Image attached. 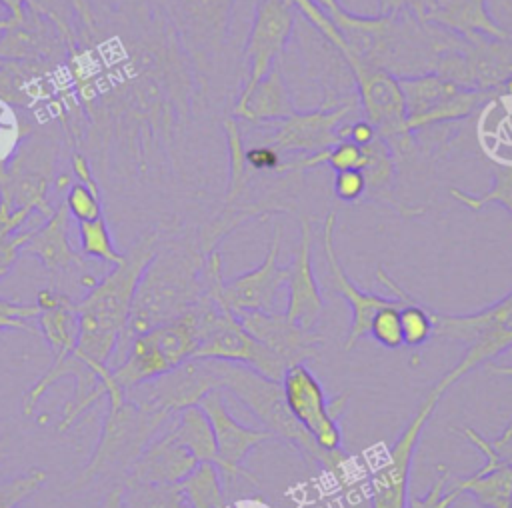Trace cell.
Masks as SVG:
<instances>
[{
  "mask_svg": "<svg viewBox=\"0 0 512 508\" xmlns=\"http://www.w3.org/2000/svg\"><path fill=\"white\" fill-rule=\"evenodd\" d=\"M54 24L82 108V152L104 192L184 182L212 88L162 0H62Z\"/></svg>",
  "mask_w": 512,
  "mask_h": 508,
  "instance_id": "cell-1",
  "label": "cell"
},
{
  "mask_svg": "<svg viewBox=\"0 0 512 508\" xmlns=\"http://www.w3.org/2000/svg\"><path fill=\"white\" fill-rule=\"evenodd\" d=\"M160 230L142 232L96 284L76 300L78 342L74 356L90 366L106 386L108 404L124 402V392L114 384L108 366L114 348L128 324L136 286L156 252Z\"/></svg>",
  "mask_w": 512,
  "mask_h": 508,
  "instance_id": "cell-2",
  "label": "cell"
},
{
  "mask_svg": "<svg viewBox=\"0 0 512 508\" xmlns=\"http://www.w3.org/2000/svg\"><path fill=\"white\" fill-rule=\"evenodd\" d=\"M204 262L206 254L200 248L196 230H160L156 252L136 286L128 324L112 358L118 356L136 334L176 320L202 300Z\"/></svg>",
  "mask_w": 512,
  "mask_h": 508,
  "instance_id": "cell-3",
  "label": "cell"
},
{
  "mask_svg": "<svg viewBox=\"0 0 512 508\" xmlns=\"http://www.w3.org/2000/svg\"><path fill=\"white\" fill-rule=\"evenodd\" d=\"M206 360L214 386L230 392L238 402H242L244 408L250 410L262 422L264 430H268L274 438L294 446L308 466L322 468L340 482H344V478H352V460L348 454L342 448L332 452L320 450L308 432L292 418L278 380L266 378L244 364L210 358Z\"/></svg>",
  "mask_w": 512,
  "mask_h": 508,
  "instance_id": "cell-4",
  "label": "cell"
},
{
  "mask_svg": "<svg viewBox=\"0 0 512 508\" xmlns=\"http://www.w3.org/2000/svg\"><path fill=\"white\" fill-rule=\"evenodd\" d=\"M64 150H68V146L58 126H34L0 168V202L12 212H38L48 218L56 208L48 192L54 188L58 176L56 166Z\"/></svg>",
  "mask_w": 512,
  "mask_h": 508,
  "instance_id": "cell-5",
  "label": "cell"
},
{
  "mask_svg": "<svg viewBox=\"0 0 512 508\" xmlns=\"http://www.w3.org/2000/svg\"><path fill=\"white\" fill-rule=\"evenodd\" d=\"M172 416L176 414L148 410L126 398L120 404H108L96 448L70 488L78 490L110 478L124 480L130 466Z\"/></svg>",
  "mask_w": 512,
  "mask_h": 508,
  "instance_id": "cell-6",
  "label": "cell"
},
{
  "mask_svg": "<svg viewBox=\"0 0 512 508\" xmlns=\"http://www.w3.org/2000/svg\"><path fill=\"white\" fill-rule=\"evenodd\" d=\"M434 336L466 346L464 356L432 386L442 396L454 382L470 370L492 362L496 356L512 350V292L498 302L472 314H442L430 308Z\"/></svg>",
  "mask_w": 512,
  "mask_h": 508,
  "instance_id": "cell-7",
  "label": "cell"
},
{
  "mask_svg": "<svg viewBox=\"0 0 512 508\" xmlns=\"http://www.w3.org/2000/svg\"><path fill=\"white\" fill-rule=\"evenodd\" d=\"M168 16L198 66L204 80L210 84L222 76L226 48L232 36V18L238 0H162Z\"/></svg>",
  "mask_w": 512,
  "mask_h": 508,
  "instance_id": "cell-8",
  "label": "cell"
},
{
  "mask_svg": "<svg viewBox=\"0 0 512 508\" xmlns=\"http://www.w3.org/2000/svg\"><path fill=\"white\" fill-rule=\"evenodd\" d=\"M198 316V348L194 358H210L244 364L266 378H282L286 366L266 346L254 340L238 316L226 306L206 294L196 304Z\"/></svg>",
  "mask_w": 512,
  "mask_h": 508,
  "instance_id": "cell-9",
  "label": "cell"
},
{
  "mask_svg": "<svg viewBox=\"0 0 512 508\" xmlns=\"http://www.w3.org/2000/svg\"><path fill=\"white\" fill-rule=\"evenodd\" d=\"M406 106V126L410 132L440 126L466 118L494 94H512V78L502 88H466L438 74L398 78Z\"/></svg>",
  "mask_w": 512,
  "mask_h": 508,
  "instance_id": "cell-10",
  "label": "cell"
},
{
  "mask_svg": "<svg viewBox=\"0 0 512 508\" xmlns=\"http://www.w3.org/2000/svg\"><path fill=\"white\" fill-rule=\"evenodd\" d=\"M284 402L292 418L308 432L320 450L342 448L340 418L348 402V392L328 400L316 374L304 364H292L280 378Z\"/></svg>",
  "mask_w": 512,
  "mask_h": 508,
  "instance_id": "cell-11",
  "label": "cell"
},
{
  "mask_svg": "<svg viewBox=\"0 0 512 508\" xmlns=\"http://www.w3.org/2000/svg\"><path fill=\"white\" fill-rule=\"evenodd\" d=\"M296 24V8L292 0H256L252 26L244 44V64L248 66L244 86L232 104V112L240 110L254 88L276 64L292 38Z\"/></svg>",
  "mask_w": 512,
  "mask_h": 508,
  "instance_id": "cell-12",
  "label": "cell"
},
{
  "mask_svg": "<svg viewBox=\"0 0 512 508\" xmlns=\"http://www.w3.org/2000/svg\"><path fill=\"white\" fill-rule=\"evenodd\" d=\"M440 398L442 396L434 394L432 390L424 396L416 414L410 418V422L404 426L396 442L388 448L386 456L370 474V508H406L410 496V470L418 448V440Z\"/></svg>",
  "mask_w": 512,
  "mask_h": 508,
  "instance_id": "cell-13",
  "label": "cell"
},
{
  "mask_svg": "<svg viewBox=\"0 0 512 508\" xmlns=\"http://www.w3.org/2000/svg\"><path fill=\"white\" fill-rule=\"evenodd\" d=\"M66 52L62 32L36 6L26 4L22 14L0 18V60L62 62Z\"/></svg>",
  "mask_w": 512,
  "mask_h": 508,
  "instance_id": "cell-14",
  "label": "cell"
},
{
  "mask_svg": "<svg viewBox=\"0 0 512 508\" xmlns=\"http://www.w3.org/2000/svg\"><path fill=\"white\" fill-rule=\"evenodd\" d=\"M354 108H358V100H350L334 108L320 104L314 110H296L292 116L278 120L276 128L262 138V144L270 146L278 154H314L326 150L340 142L336 136V128Z\"/></svg>",
  "mask_w": 512,
  "mask_h": 508,
  "instance_id": "cell-15",
  "label": "cell"
},
{
  "mask_svg": "<svg viewBox=\"0 0 512 508\" xmlns=\"http://www.w3.org/2000/svg\"><path fill=\"white\" fill-rule=\"evenodd\" d=\"M200 406L206 412L214 430L218 454L216 466L220 468V472L230 480L244 476L256 482V476L250 470H246L242 462L254 448H258L266 440H272L274 436L268 430H256L238 422L228 410L224 390H210L208 394L202 396Z\"/></svg>",
  "mask_w": 512,
  "mask_h": 508,
  "instance_id": "cell-16",
  "label": "cell"
},
{
  "mask_svg": "<svg viewBox=\"0 0 512 508\" xmlns=\"http://www.w3.org/2000/svg\"><path fill=\"white\" fill-rule=\"evenodd\" d=\"M282 242V224H274V232L262 264L232 280H224V302L232 312L262 310L274 312L278 292L286 282V266L278 264Z\"/></svg>",
  "mask_w": 512,
  "mask_h": 508,
  "instance_id": "cell-17",
  "label": "cell"
},
{
  "mask_svg": "<svg viewBox=\"0 0 512 508\" xmlns=\"http://www.w3.org/2000/svg\"><path fill=\"white\" fill-rule=\"evenodd\" d=\"M246 332L276 354L284 366L300 364L318 356L322 336L316 330H306L300 324L292 322L286 314L280 312H234Z\"/></svg>",
  "mask_w": 512,
  "mask_h": 508,
  "instance_id": "cell-18",
  "label": "cell"
},
{
  "mask_svg": "<svg viewBox=\"0 0 512 508\" xmlns=\"http://www.w3.org/2000/svg\"><path fill=\"white\" fill-rule=\"evenodd\" d=\"M288 304L286 316L300 324L306 330H314L326 308V300L316 282L312 268V218H300V238L292 256V262L286 266Z\"/></svg>",
  "mask_w": 512,
  "mask_h": 508,
  "instance_id": "cell-19",
  "label": "cell"
},
{
  "mask_svg": "<svg viewBox=\"0 0 512 508\" xmlns=\"http://www.w3.org/2000/svg\"><path fill=\"white\" fill-rule=\"evenodd\" d=\"M70 214L64 200L44 220L42 226L28 232L22 254L36 256L52 276V286L60 288L62 280L74 274H86V258L76 250L68 236Z\"/></svg>",
  "mask_w": 512,
  "mask_h": 508,
  "instance_id": "cell-20",
  "label": "cell"
},
{
  "mask_svg": "<svg viewBox=\"0 0 512 508\" xmlns=\"http://www.w3.org/2000/svg\"><path fill=\"white\" fill-rule=\"evenodd\" d=\"M334 230H336V212H330L324 222H322V252L326 258L328 266V276H330V290L344 298L352 310V320L350 328L346 334V340L342 344L344 350H352L364 336H368L370 322L374 314L386 306L392 298L374 294V292H364L360 290L344 272V266L338 258L336 244H334Z\"/></svg>",
  "mask_w": 512,
  "mask_h": 508,
  "instance_id": "cell-21",
  "label": "cell"
},
{
  "mask_svg": "<svg viewBox=\"0 0 512 508\" xmlns=\"http://www.w3.org/2000/svg\"><path fill=\"white\" fill-rule=\"evenodd\" d=\"M464 434L484 456V464L470 476L450 478L452 484L462 494L474 498L482 508H512V464L502 460L492 442L478 430L466 426Z\"/></svg>",
  "mask_w": 512,
  "mask_h": 508,
  "instance_id": "cell-22",
  "label": "cell"
},
{
  "mask_svg": "<svg viewBox=\"0 0 512 508\" xmlns=\"http://www.w3.org/2000/svg\"><path fill=\"white\" fill-rule=\"evenodd\" d=\"M418 20L444 28L464 40H506L512 36L490 16L486 0H430Z\"/></svg>",
  "mask_w": 512,
  "mask_h": 508,
  "instance_id": "cell-23",
  "label": "cell"
},
{
  "mask_svg": "<svg viewBox=\"0 0 512 508\" xmlns=\"http://www.w3.org/2000/svg\"><path fill=\"white\" fill-rule=\"evenodd\" d=\"M198 460L186 450L168 430L148 442L142 454L126 472L124 480L144 484L178 486L194 468Z\"/></svg>",
  "mask_w": 512,
  "mask_h": 508,
  "instance_id": "cell-24",
  "label": "cell"
},
{
  "mask_svg": "<svg viewBox=\"0 0 512 508\" xmlns=\"http://www.w3.org/2000/svg\"><path fill=\"white\" fill-rule=\"evenodd\" d=\"M40 314L36 326L52 350V360L70 356L78 342L76 300L56 286H46L36 296Z\"/></svg>",
  "mask_w": 512,
  "mask_h": 508,
  "instance_id": "cell-25",
  "label": "cell"
},
{
  "mask_svg": "<svg viewBox=\"0 0 512 508\" xmlns=\"http://www.w3.org/2000/svg\"><path fill=\"white\" fill-rule=\"evenodd\" d=\"M296 110L298 108L286 86L280 64L276 62L272 70L264 76V80L254 88L246 104L240 110H234L232 116L242 118L252 126H260V124L284 120L292 116Z\"/></svg>",
  "mask_w": 512,
  "mask_h": 508,
  "instance_id": "cell-26",
  "label": "cell"
},
{
  "mask_svg": "<svg viewBox=\"0 0 512 508\" xmlns=\"http://www.w3.org/2000/svg\"><path fill=\"white\" fill-rule=\"evenodd\" d=\"M168 432L186 450H190L198 462H214L216 464L218 454H216L214 430H212V424L200 404H192V406H186L180 412H176V420L168 428Z\"/></svg>",
  "mask_w": 512,
  "mask_h": 508,
  "instance_id": "cell-27",
  "label": "cell"
},
{
  "mask_svg": "<svg viewBox=\"0 0 512 508\" xmlns=\"http://www.w3.org/2000/svg\"><path fill=\"white\" fill-rule=\"evenodd\" d=\"M376 280L386 286L396 298L402 300L400 304V328H402V342L410 348L424 346L434 336V322L430 308L422 302L414 300L392 276L386 274V270L380 266L376 270Z\"/></svg>",
  "mask_w": 512,
  "mask_h": 508,
  "instance_id": "cell-28",
  "label": "cell"
},
{
  "mask_svg": "<svg viewBox=\"0 0 512 508\" xmlns=\"http://www.w3.org/2000/svg\"><path fill=\"white\" fill-rule=\"evenodd\" d=\"M178 486L188 508H228L222 472L214 462H198Z\"/></svg>",
  "mask_w": 512,
  "mask_h": 508,
  "instance_id": "cell-29",
  "label": "cell"
},
{
  "mask_svg": "<svg viewBox=\"0 0 512 508\" xmlns=\"http://www.w3.org/2000/svg\"><path fill=\"white\" fill-rule=\"evenodd\" d=\"M120 508H188L180 486L124 480Z\"/></svg>",
  "mask_w": 512,
  "mask_h": 508,
  "instance_id": "cell-30",
  "label": "cell"
},
{
  "mask_svg": "<svg viewBox=\"0 0 512 508\" xmlns=\"http://www.w3.org/2000/svg\"><path fill=\"white\" fill-rule=\"evenodd\" d=\"M448 192L454 200L474 212L486 208L488 204H500L512 214V164H500L492 168V186L484 194L476 196L460 188H450Z\"/></svg>",
  "mask_w": 512,
  "mask_h": 508,
  "instance_id": "cell-31",
  "label": "cell"
},
{
  "mask_svg": "<svg viewBox=\"0 0 512 508\" xmlns=\"http://www.w3.org/2000/svg\"><path fill=\"white\" fill-rule=\"evenodd\" d=\"M28 218V212H12L0 202V278H4L12 270L14 262L22 254V246L26 244L30 232L22 230V226L24 222H28Z\"/></svg>",
  "mask_w": 512,
  "mask_h": 508,
  "instance_id": "cell-32",
  "label": "cell"
},
{
  "mask_svg": "<svg viewBox=\"0 0 512 508\" xmlns=\"http://www.w3.org/2000/svg\"><path fill=\"white\" fill-rule=\"evenodd\" d=\"M78 238L84 258H94L112 266L122 262V254L114 246V238L104 216L88 222H78Z\"/></svg>",
  "mask_w": 512,
  "mask_h": 508,
  "instance_id": "cell-33",
  "label": "cell"
},
{
  "mask_svg": "<svg viewBox=\"0 0 512 508\" xmlns=\"http://www.w3.org/2000/svg\"><path fill=\"white\" fill-rule=\"evenodd\" d=\"M34 120L0 100V168L8 162L20 140L34 130Z\"/></svg>",
  "mask_w": 512,
  "mask_h": 508,
  "instance_id": "cell-34",
  "label": "cell"
},
{
  "mask_svg": "<svg viewBox=\"0 0 512 508\" xmlns=\"http://www.w3.org/2000/svg\"><path fill=\"white\" fill-rule=\"evenodd\" d=\"M64 204L68 208V214L76 220V222H88V220H96L102 214V188L96 186H88L82 182H72L70 188L66 190L64 196Z\"/></svg>",
  "mask_w": 512,
  "mask_h": 508,
  "instance_id": "cell-35",
  "label": "cell"
},
{
  "mask_svg": "<svg viewBox=\"0 0 512 508\" xmlns=\"http://www.w3.org/2000/svg\"><path fill=\"white\" fill-rule=\"evenodd\" d=\"M400 304V298H392L374 314L368 328V336H372V340H376L380 346L388 350H396L404 344L400 328Z\"/></svg>",
  "mask_w": 512,
  "mask_h": 508,
  "instance_id": "cell-36",
  "label": "cell"
},
{
  "mask_svg": "<svg viewBox=\"0 0 512 508\" xmlns=\"http://www.w3.org/2000/svg\"><path fill=\"white\" fill-rule=\"evenodd\" d=\"M438 476L434 478L432 486L426 490L424 496L418 494H410L408 496V504L406 508H452L454 502L462 496V492L452 484H450V470L446 464H438L436 466Z\"/></svg>",
  "mask_w": 512,
  "mask_h": 508,
  "instance_id": "cell-37",
  "label": "cell"
},
{
  "mask_svg": "<svg viewBox=\"0 0 512 508\" xmlns=\"http://www.w3.org/2000/svg\"><path fill=\"white\" fill-rule=\"evenodd\" d=\"M48 472L44 468H30L20 476H12L0 482V508H16L42 488Z\"/></svg>",
  "mask_w": 512,
  "mask_h": 508,
  "instance_id": "cell-38",
  "label": "cell"
},
{
  "mask_svg": "<svg viewBox=\"0 0 512 508\" xmlns=\"http://www.w3.org/2000/svg\"><path fill=\"white\" fill-rule=\"evenodd\" d=\"M40 314V308L34 304L14 302L0 298V334L4 330H24L28 334H40L38 326L32 322Z\"/></svg>",
  "mask_w": 512,
  "mask_h": 508,
  "instance_id": "cell-39",
  "label": "cell"
},
{
  "mask_svg": "<svg viewBox=\"0 0 512 508\" xmlns=\"http://www.w3.org/2000/svg\"><path fill=\"white\" fill-rule=\"evenodd\" d=\"M334 194L342 202H356L366 194V180L362 170H340L334 176Z\"/></svg>",
  "mask_w": 512,
  "mask_h": 508,
  "instance_id": "cell-40",
  "label": "cell"
},
{
  "mask_svg": "<svg viewBox=\"0 0 512 508\" xmlns=\"http://www.w3.org/2000/svg\"><path fill=\"white\" fill-rule=\"evenodd\" d=\"M246 162L258 174H276L278 166L282 164V158L270 146L254 144V146L246 148Z\"/></svg>",
  "mask_w": 512,
  "mask_h": 508,
  "instance_id": "cell-41",
  "label": "cell"
},
{
  "mask_svg": "<svg viewBox=\"0 0 512 508\" xmlns=\"http://www.w3.org/2000/svg\"><path fill=\"white\" fill-rule=\"evenodd\" d=\"M428 2L430 0H378V16H388L406 10L418 18Z\"/></svg>",
  "mask_w": 512,
  "mask_h": 508,
  "instance_id": "cell-42",
  "label": "cell"
},
{
  "mask_svg": "<svg viewBox=\"0 0 512 508\" xmlns=\"http://www.w3.org/2000/svg\"><path fill=\"white\" fill-rule=\"evenodd\" d=\"M120 504H122V486L118 484V486L108 490L100 508H120Z\"/></svg>",
  "mask_w": 512,
  "mask_h": 508,
  "instance_id": "cell-43",
  "label": "cell"
},
{
  "mask_svg": "<svg viewBox=\"0 0 512 508\" xmlns=\"http://www.w3.org/2000/svg\"><path fill=\"white\" fill-rule=\"evenodd\" d=\"M486 372H492V374H498V376H510V378H512V364H492V362H488V364H486ZM506 428H512V420L506 424Z\"/></svg>",
  "mask_w": 512,
  "mask_h": 508,
  "instance_id": "cell-44",
  "label": "cell"
},
{
  "mask_svg": "<svg viewBox=\"0 0 512 508\" xmlns=\"http://www.w3.org/2000/svg\"><path fill=\"white\" fill-rule=\"evenodd\" d=\"M314 2H316V4H318V6H320L328 16H330V14H334V12H338V10L342 8L338 0H314Z\"/></svg>",
  "mask_w": 512,
  "mask_h": 508,
  "instance_id": "cell-45",
  "label": "cell"
},
{
  "mask_svg": "<svg viewBox=\"0 0 512 508\" xmlns=\"http://www.w3.org/2000/svg\"><path fill=\"white\" fill-rule=\"evenodd\" d=\"M8 448H10V444H8V436H6V434H2V436H0V464L6 460V456H8Z\"/></svg>",
  "mask_w": 512,
  "mask_h": 508,
  "instance_id": "cell-46",
  "label": "cell"
},
{
  "mask_svg": "<svg viewBox=\"0 0 512 508\" xmlns=\"http://www.w3.org/2000/svg\"><path fill=\"white\" fill-rule=\"evenodd\" d=\"M2 62H4V60H0V66H2Z\"/></svg>",
  "mask_w": 512,
  "mask_h": 508,
  "instance_id": "cell-47",
  "label": "cell"
}]
</instances>
